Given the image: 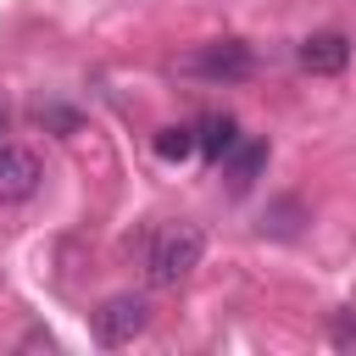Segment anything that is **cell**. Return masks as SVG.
Returning <instances> with one entry per match:
<instances>
[{
  "label": "cell",
  "instance_id": "1",
  "mask_svg": "<svg viewBox=\"0 0 356 356\" xmlns=\"http://www.w3.org/2000/svg\"><path fill=\"white\" fill-rule=\"evenodd\" d=\"M200 256H206V234H200V222H167V228L150 239L145 278H150L156 289H172V284H184V278L200 267Z\"/></svg>",
  "mask_w": 356,
  "mask_h": 356
},
{
  "label": "cell",
  "instance_id": "2",
  "mask_svg": "<svg viewBox=\"0 0 356 356\" xmlns=\"http://www.w3.org/2000/svg\"><path fill=\"white\" fill-rule=\"evenodd\" d=\"M250 67H256L250 44H239V39H211V44L184 56V72H195L206 83H239V78H250Z\"/></svg>",
  "mask_w": 356,
  "mask_h": 356
},
{
  "label": "cell",
  "instance_id": "3",
  "mask_svg": "<svg viewBox=\"0 0 356 356\" xmlns=\"http://www.w3.org/2000/svg\"><path fill=\"white\" fill-rule=\"evenodd\" d=\"M150 323V300L145 295H111L100 312H95V339L100 345H134Z\"/></svg>",
  "mask_w": 356,
  "mask_h": 356
},
{
  "label": "cell",
  "instance_id": "4",
  "mask_svg": "<svg viewBox=\"0 0 356 356\" xmlns=\"http://www.w3.org/2000/svg\"><path fill=\"white\" fill-rule=\"evenodd\" d=\"M33 189H39V161H33V150L0 145V200L17 206V200H28Z\"/></svg>",
  "mask_w": 356,
  "mask_h": 356
},
{
  "label": "cell",
  "instance_id": "5",
  "mask_svg": "<svg viewBox=\"0 0 356 356\" xmlns=\"http://www.w3.org/2000/svg\"><path fill=\"white\" fill-rule=\"evenodd\" d=\"M345 61H350V39H345V33H312V39L300 44V67L317 72V78L345 72Z\"/></svg>",
  "mask_w": 356,
  "mask_h": 356
},
{
  "label": "cell",
  "instance_id": "6",
  "mask_svg": "<svg viewBox=\"0 0 356 356\" xmlns=\"http://www.w3.org/2000/svg\"><path fill=\"white\" fill-rule=\"evenodd\" d=\"M234 145H239V122H234V117H200V122H195V150H200L206 161H222Z\"/></svg>",
  "mask_w": 356,
  "mask_h": 356
},
{
  "label": "cell",
  "instance_id": "7",
  "mask_svg": "<svg viewBox=\"0 0 356 356\" xmlns=\"http://www.w3.org/2000/svg\"><path fill=\"white\" fill-rule=\"evenodd\" d=\"M222 161H228V184H234V189H250V178H256V172H261V161H267V145H261V139L234 145Z\"/></svg>",
  "mask_w": 356,
  "mask_h": 356
},
{
  "label": "cell",
  "instance_id": "8",
  "mask_svg": "<svg viewBox=\"0 0 356 356\" xmlns=\"http://www.w3.org/2000/svg\"><path fill=\"white\" fill-rule=\"evenodd\" d=\"M156 156H161V161L195 156V128H161V134H156Z\"/></svg>",
  "mask_w": 356,
  "mask_h": 356
},
{
  "label": "cell",
  "instance_id": "9",
  "mask_svg": "<svg viewBox=\"0 0 356 356\" xmlns=\"http://www.w3.org/2000/svg\"><path fill=\"white\" fill-rule=\"evenodd\" d=\"M334 339H339V345H350V339H356V323H350V317H345V312H339V317H334Z\"/></svg>",
  "mask_w": 356,
  "mask_h": 356
},
{
  "label": "cell",
  "instance_id": "10",
  "mask_svg": "<svg viewBox=\"0 0 356 356\" xmlns=\"http://www.w3.org/2000/svg\"><path fill=\"white\" fill-rule=\"evenodd\" d=\"M0 134H6V100H0Z\"/></svg>",
  "mask_w": 356,
  "mask_h": 356
}]
</instances>
